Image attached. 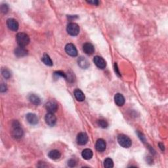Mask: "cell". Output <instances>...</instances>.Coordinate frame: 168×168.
I'll return each mask as SVG.
<instances>
[{
    "instance_id": "6da1fadb",
    "label": "cell",
    "mask_w": 168,
    "mask_h": 168,
    "mask_svg": "<svg viewBox=\"0 0 168 168\" xmlns=\"http://www.w3.org/2000/svg\"><path fill=\"white\" fill-rule=\"evenodd\" d=\"M16 40L19 46L24 48L28 45L30 43V38L26 34L23 32H20L17 34Z\"/></svg>"
},
{
    "instance_id": "7a4b0ae2",
    "label": "cell",
    "mask_w": 168,
    "mask_h": 168,
    "mask_svg": "<svg viewBox=\"0 0 168 168\" xmlns=\"http://www.w3.org/2000/svg\"><path fill=\"white\" fill-rule=\"evenodd\" d=\"M12 127H13V132L12 135L15 139H21L23 136V131L21 127V124L18 121H14L12 123Z\"/></svg>"
},
{
    "instance_id": "3957f363",
    "label": "cell",
    "mask_w": 168,
    "mask_h": 168,
    "mask_svg": "<svg viewBox=\"0 0 168 168\" xmlns=\"http://www.w3.org/2000/svg\"><path fill=\"white\" fill-rule=\"evenodd\" d=\"M118 142L121 147L125 148V149L129 148L132 145V140L130 139V138L129 137H127V135L123 134L118 135Z\"/></svg>"
},
{
    "instance_id": "277c9868",
    "label": "cell",
    "mask_w": 168,
    "mask_h": 168,
    "mask_svg": "<svg viewBox=\"0 0 168 168\" xmlns=\"http://www.w3.org/2000/svg\"><path fill=\"white\" fill-rule=\"evenodd\" d=\"M66 30H67L68 34H70V36H76L80 33V27L76 23H70L67 26Z\"/></svg>"
},
{
    "instance_id": "5b68a950",
    "label": "cell",
    "mask_w": 168,
    "mask_h": 168,
    "mask_svg": "<svg viewBox=\"0 0 168 168\" xmlns=\"http://www.w3.org/2000/svg\"><path fill=\"white\" fill-rule=\"evenodd\" d=\"M65 51L66 53L71 56H76L78 55L77 49L72 43H68L65 47Z\"/></svg>"
},
{
    "instance_id": "8992f818",
    "label": "cell",
    "mask_w": 168,
    "mask_h": 168,
    "mask_svg": "<svg viewBox=\"0 0 168 168\" xmlns=\"http://www.w3.org/2000/svg\"><path fill=\"white\" fill-rule=\"evenodd\" d=\"M45 121L47 124L49 126H54L56 122V118L53 113L49 112L45 116Z\"/></svg>"
},
{
    "instance_id": "52a82bcc",
    "label": "cell",
    "mask_w": 168,
    "mask_h": 168,
    "mask_svg": "<svg viewBox=\"0 0 168 168\" xmlns=\"http://www.w3.org/2000/svg\"><path fill=\"white\" fill-rule=\"evenodd\" d=\"M46 110L50 113H55L58 108V105L54 101H49L45 104Z\"/></svg>"
},
{
    "instance_id": "ba28073f",
    "label": "cell",
    "mask_w": 168,
    "mask_h": 168,
    "mask_svg": "<svg viewBox=\"0 0 168 168\" xmlns=\"http://www.w3.org/2000/svg\"><path fill=\"white\" fill-rule=\"evenodd\" d=\"M93 62L95 65L100 69H104L107 66L106 61L104 60L103 58L99 56H95L93 59Z\"/></svg>"
},
{
    "instance_id": "9c48e42d",
    "label": "cell",
    "mask_w": 168,
    "mask_h": 168,
    "mask_svg": "<svg viewBox=\"0 0 168 168\" xmlns=\"http://www.w3.org/2000/svg\"><path fill=\"white\" fill-rule=\"evenodd\" d=\"M7 25L9 29L12 31H17L19 29V23L15 19H9L7 21Z\"/></svg>"
},
{
    "instance_id": "30bf717a",
    "label": "cell",
    "mask_w": 168,
    "mask_h": 168,
    "mask_svg": "<svg viewBox=\"0 0 168 168\" xmlns=\"http://www.w3.org/2000/svg\"><path fill=\"white\" fill-rule=\"evenodd\" d=\"M88 142V136L85 133H80L77 137V143L80 145H85Z\"/></svg>"
},
{
    "instance_id": "8fae6325",
    "label": "cell",
    "mask_w": 168,
    "mask_h": 168,
    "mask_svg": "<svg viewBox=\"0 0 168 168\" xmlns=\"http://www.w3.org/2000/svg\"><path fill=\"white\" fill-rule=\"evenodd\" d=\"M106 147H107V144H106V142L103 139H98L97 141L96 142L95 148L97 151L104 152L106 150Z\"/></svg>"
},
{
    "instance_id": "7c38bea8",
    "label": "cell",
    "mask_w": 168,
    "mask_h": 168,
    "mask_svg": "<svg viewBox=\"0 0 168 168\" xmlns=\"http://www.w3.org/2000/svg\"><path fill=\"white\" fill-rule=\"evenodd\" d=\"M26 120L31 125H36L38 123V118L35 114L29 113L26 115Z\"/></svg>"
},
{
    "instance_id": "4fadbf2b",
    "label": "cell",
    "mask_w": 168,
    "mask_h": 168,
    "mask_svg": "<svg viewBox=\"0 0 168 168\" xmlns=\"http://www.w3.org/2000/svg\"><path fill=\"white\" fill-rule=\"evenodd\" d=\"M83 50L85 54H87V55H91L94 53V51H95V49H94V47L91 43H85V44H83Z\"/></svg>"
},
{
    "instance_id": "5bb4252c",
    "label": "cell",
    "mask_w": 168,
    "mask_h": 168,
    "mask_svg": "<svg viewBox=\"0 0 168 168\" xmlns=\"http://www.w3.org/2000/svg\"><path fill=\"white\" fill-rule=\"evenodd\" d=\"M14 54L18 57H23V56L27 55L28 51L24 48H22V47L19 46L18 48H17L14 49Z\"/></svg>"
},
{
    "instance_id": "9a60e30c",
    "label": "cell",
    "mask_w": 168,
    "mask_h": 168,
    "mask_svg": "<svg viewBox=\"0 0 168 168\" xmlns=\"http://www.w3.org/2000/svg\"><path fill=\"white\" fill-rule=\"evenodd\" d=\"M114 102L119 107H122L125 103L124 97L120 93L116 94L114 96Z\"/></svg>"
},
{
    "instance_id": "2e32d148",
    "label": "cell",
    "mask_w": 168,
    "mask_h": 168,
    "mask_svg": "<svg viewBox=\"0 0 168 168\" xmlns=\"http://www.w3.org/2000/svg\"><path fill=\"white\" fill-rule=\"evenodd\" d=\"M78 62V65L80 66L81 68L86 69L90 66V63H89L87 59L85 57H83V56H81V57L79 58Z\"/></svg>"
},
{
    "instance_id": "e0dca14e",
    "label": "cell",
    "mask_w": 168,
    "mask_h": 168,
    "mask_svg": "<svg viewBox=\"0 0 168 168\" xmlns=\"http://www.w3.org/2000/svg\"><path fill=\"white\" fill-rule=\"evenodd\" d=\"M93 155V154L92 150L90 149H84L82 151V153H81V156H82L83 158L86 160H89L92 158Z\"/></svg>"
},
{
    "instance_id": "ac0fdd59",
    "label": "cell",
    "mask_w": 168,
    "mask_h": 168,
    "mask_svg": "<svg viewBox=\"0 0 168 168\" xmlns=\"http://www.w3.org/2000/svg\"><path fill=\"white\" fill-rule=\"evenodd\" d=\"M74 94L76 100L80 101V102H82L85 99V95H84L83 93L79 89L76 90L74 92Z\"/></svg>"
},
{
    "instance_id": "d6986e66",
    "label": "cell",
    "mask_w": 168,
    "mask_h": 168,
    "mask_svg": "<svg viewBox=\"0 0 168 168\" xmlns=\"http://www.w3.org/2000/svg\"><path fill=\"white\" fill-rule=\"evenodd\" d=\"M49 157L52 160H58L61 158V152L56 150H53L49 152Z\"/></svg>"
},
{
    "instance_id": "ffe728a7",
    "label": "cell",
    "mask_w": 168,
    "mask_h": 168,
    "mask_svg": "<svg viewBox=\"0 0 168 168\" xmlns=\"http://www.w3.org/2000/svg\"><path fill=\"white\" fill-rule=\"evenodd\" d=\"M41 61H43V63L45 64V65L49 66H53V61L50 58L48 54H43V56H42Z\"/></svg>"
},
{
    "instance_id": "44dd1931",
    "label": "cell",
    "mask_w": 168,
    "mask_h": 168,
    "mask_svg": "<svg viewBox=\"0 0 168 168\" xmlns=\"http://www.w3.org/2000/svg\"><path fill=\"white\" fill-rule=\"evenodd\" d=\"M29 100L35 105H38L40 104V98H39L38 96L34 95V94H32L29 96Z\"/></svg>"
},
{
    "instance_id": "7402d4cb",
    "label": "cell",
    "mask_w": 168,
    "mask_h": 168,
    "mask_svg": "<svg viewBox=\"0 0 168 168\" xmlns=\"http://www.w3.org/2000/svg\"><path fill=\"white\" fill-rule=\"evenodd\" d=\"M104 166L107 168H112L114 167V163L112 160L111 158H108L106 159L105 160V162H104Z\"/></svg>"
},
{
    "instance_id": "603a6c76",
    "label": "cell",
    "mask_w": 168,
    "mask_h": 168,
    "mask_svg": "<svg viewBox=\"0 0 168 168\" xmlns=\"http://www.w3.org/2000/svg\"><path fill=\"white\" fill-rule=\"evenodd\" d=\"M1 73H2V75H3V77L6 79H9L11 76L10 71L9 70H7V69H6V68L3 69V70H2V71H1Z\"/></svg>"
},
{
    "instance_id": "cb8c5ba5",
    "label": "cell",
    "mask_w": 168,
    "mask_h": 168,
    "mask_svg": "<svg viewBox=\"0 0 168 168\" xmlns=\"http://www.w3.org/2000/svg\"><path fill=\"white\" fill-rule=\"evenodd\" d=\"M98 125L102 128H107L108 125L107 121L103 120H100L98 121Z\"/></svg>"
},
{
    "instance_id": "d4e9b609",
    "label": "cell",
    "mask_w": 168,
    "mask_h": 168,
    "mask_svg": "<svg viewBox=\"0 0 168 168\" xmlns=\"http://www.w3.org/2000/svg\"><path fill=\"white\" fill-rule=\"evenodd\" d=\"M55 75L57 76H60V77L64 78H65V79H67V76H66V74L65 72H63L56 71L55 72Z\"/></svg>"
},
{
    "instance_id": "484cf974",
    "label": "cell",
    "mask_w": 168,
    "mask_h": 168,
    "mask_svg": "<svg viewBox=\"0 0 168 168\" xmlns=\"http://www.w3.org/2000/svg\"><path fill=\"white\" fill-rule=\"evenodd\" d=\"M8 10H9V7L6 4H3L1 5V11L3 13H7V12H8Z\"/></svg>"
},
{
    "instance_id": "4316f807",
    "label": "cell",
    "mask_w": 168,
    "mask_h": 168,
    "mask_svg": "<svg viewBox=\"0 0 168 168\" xmlns=\"http://www.w3.org/2000/svg\"><path fill=\"white\" fill-rule=\"evenodd\" d=\"M68 165L70 167H74L75 165H76V162L74 160L71 159V160H70L68 161Z\"/></svg>"
},
{
    "instance_id": "83f0119b",
    "label": "cell",
    "mask_w": 168,
    "mask_h": 168,
    "mask_svg": "<svg viewBox=\"0 0 168 168\" xmlns=\"http://www.w3.org/2000/svg\"><path fill=\"white\" fill-rule=\"evenodd\" d=\"M114 70H115V72L116 74L119 76V77H120L121 76V74H120V72H119V70H118V65H117V63H116L114 64Z\"/></svg>"
},
{
    "instance_id": "f1b7e54d",
    "label": "cell",
    "mask_w": 168,
    "mask_h": 168,
    "mask_svg": "<svg viewBox=\"0 0 168 168\" xmlns=\"http://www.w3.org/2000/svg\"><path fill=\"white\" fill-rule=\"evenodd\" d=\"M7 90V86L6 84L4 83H2L1 85V92H5V91H6Z\"/></svg>"
},
{
    "instance_id": "f546056e",
    "label": "cell",
    "mask_w": 168,
    "mask_h": 168,
    "mask_svg": "<svg viewBox=\"0 0 168 168\" xmlns=\"http://www.w3.org/2000/svg\"><path fill=\"white\" fill-rule=\"evenodd\" d=\"M88 3H90V4H93V5H95V6H97L99 3V1H97V0H95V1H87Z\"/></svg>"
},
{
    "instance_id": "4dcf8cb0",
    "label": "cell",
    "mask_w": 168,
    "mask_h": 168,
    "mask_svg": "<svg viewBox=\"0 0 168 168\" xmlns=\"http://www.w3.org/2000/svg\"><path fill=\"white\" fill-rule=\"evenodd\" d=\"M159 147L160 148V149H161L162 151H163V150H164V145H163V143H159Z\"/></svg>"
}]
</instances>
